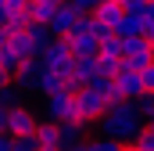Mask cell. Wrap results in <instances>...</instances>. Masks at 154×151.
Returning <instances> with one entry per match:
<instances>
[{"label":"cell","instance_id":"obj_1","mask_svg":"<svg viewBox=\"0 0 154 151\" xmlns=\"http://www.w3.org/2000/svg\"><path fill=\"white\" fill-rule=\"evenodd\" d=\"M140 126H143V119L136 115L133 97H122L118 104H111L108 112L100 115V130H104V137H115V140H133V137L140 133Z\"/></svg>","mask_w":154,"mask_h":151},{"label":"cell","instance_id":"obj_2","mask_svg":"<svg viewBox=\"0 0 154 151\" xmlns=\"http://www.w3.org/2000/svg\"><path fill=\"white\" fill-rule=\"evenodd\" d=\"M39 61L43 65H50L54 72H61V79L72 72V61H75V54H72V47H68V40L65 36H54L43 50H39Z\"/></svg>","mask_w":154,"mask_h":151},{"label":"cell","instance_id":"obj_3","mask_svg":"<svg viewBox=\"0 0 154 151\" xmlns=\"http://www.w3.org/2000/svg\"><path fill=\"white\" fill-rule=\"evenodd\" d=\"M75 112L82 122H100V115L108 112V97L93 86H79L75 90Z\"/></svg>","mask_w":154,"mask_h":151},{"label":"cell","instance_id":"obj_4","mask_svg":"<svg viewBox=\"0 0 154 151\" xmlns=\"http://www.w3.org/2000/svg\"><path fill=\"white\" fill-rule=\"evenodd\" d=\"M122 58H125L129 69H143V65H151V61H154V43L143 36V33L125 36V40H122Z\"/></svg>","mask_w":154,"mask_h":151},{"label":"cell","instance_id":"obj_5","mask_svg":"<svg viewBox=\"0 0 154 151\" xmlns=\"http://www.w3.org/2000/svg\"><path fill=\"white\" fill-rule=\"evenodd\" d=\"M43 112L47 119H54V122H65V119H79L75 112V94L72 90H54V94H47V101H43Z\"/></svg>","mask_w":154,"mask_h":151},{"label":"cell","instance_id":"obj_6","mask_svg":"<svg viewBox=\"0 0 154 151\" xmlns=\"http://www.w3.org/2000/svg\"><path fill=\"white\" fill-rule=\"evenodd\" d=\"M82 18V11H79L72 0H61L57 7H54V14H50V33L54 36H68L72 29H75V22Z\"/></svg>","mask_w":154,"mask_h":151},{"label":"cell","instance_id":"obj_7","mask_svg":"<svg viewBox=\"0 0 154 151\" xmlns=\"http://www.w3.org/2000/svg\"><path fill=\"white\" fill-rule=\"evenodd\" d=\"M7 137H25V133H36V115L32 108H25V104H14V108H7V130H4Z\"/></svg>","mask_w":154,"mask_h":151},{"label":"cell","instance_id":"obj_8","mask_svg":"<svg viewBox=\"0 0 154 151\" xmlns=\"http://www.w3.org/2000/svg\"><path fill=\"white\" fill-rule=\"evenodd\" d=\"M115 83H118V90H122L125 97H140V94H143V79H140V69H129V65H125V58L118 61Z\"/></svg>","mask_w":154,"mask_h":151},{"label":"cell","instance_id":"obj_9","mask_svg":"<svg viewBox=\"0 0 154 151\" xmlns=\"http://www.w3.org/2000/svg\"><path fill=\"white\" fill-rule=\"evenodd\" d=\"M65 40H68V47H72L75 58H93V54H97V43H100L90 29H72Z\"/></svg>","mask_w":154,"mask_h":151},{"label":"cell","instance_id":"obj_10","mask_svg":"<svg viewBox=\"0 0 154 151\" xmlns=\"http://www.w3.org/2000/svg\"><path fill=\"white\" fill-rule=\"evenodd\" d=\"M36 76H39V54L36 58H22L18 69L11 72V79H14L18 90H32V86H36Z\"/></svg>","mask_w":154,"mask_h":151},{"label":"cell","instance_id":"obj_11","mask_svg":"<svg viewBox=\"0 0 154 151\" xmlns=\"http://www.w3.org/2000/svg\"><path fill=\"white\" fill-rule=\"evenodd\" d=\"M90 14H93L100 25H108V29L115 33V25L122 22V14H125V7H122V0H100V4H97Z\"/></svg>","mask_w":154,"mask_h":151},{"label":"cell","instance_id":"obj_12","mask_svg":"<svg viewBox=\"0 0 154 151\" xmlns=\"http://www.w3.org/2000/svg\"><path fill=\"white\" fill-rule=\"evenodd\" d=\"M143 29H147V14H143V11H125V14H122V22H118L115 25V36H136V33H143Z\"/></svg>","mask_w":154,"mask_h":151},{"label":"cell","instance_id":"obj_13","mask_svg":"<svg viewBox=\"0 0 154 151\" xmlns=\"http://www.w3.org/2000/svg\"><path fill=\"white\" fill-rule=\"evenodd\" d=\"M61 86H65L61 72H54L50 65H43V61H39V76H36V86H32V90H39V94L47 97V94H54V90H61Z\"/></svg>","mask_w":154,"mask_h":151},{"label":"cell","instance_id":"obj_14","mask_svg":"<svg viewBox=\"0 0 154 151\" xmlns=\"http://www.w3.org/2000/svg\"><path fill=\"white\" fill-rule=\"evenodd\" d=\"M86 126H90V122H82V119H65V122H57L61 148H68V144H79V140H82V133H86Z\"/></svg>","mask_w":154,"mask_h":151},{"label":"cell","instance_id":"obj_15","mask_svg":"<svg viewBox=\"0 0 154 151\" xmlns=\"http://www.w3.org/2000/svg\"><path fill=\"white\" fill-rule=\"evenodd\" d=\"M97 58H100V61H118V58H122V36H115V33L100 36V43H97Z\"/></svg>","mask_w":154,"mask_h":151},{"label":"cell","instance_id":"obj_16","mask_svg":"<svg viewBox=\"0 0 154 151\" xmlns=\"http://www.w3.org/2000/svg\"><path fill=\"white\" fill-rule=\"evenodd\" d=\"M25 33H29V43H32V50H36V54L50 43V36H54V33H50V25H43V22H32Z\"/></svg>","mask_w":154,"mask_h":151},{"label":"cell","instance_id":"obj_17","mask_svg":"<svg viewBox=\"0 0 154 151\" xmlns=\"http://www.w3.org/2000/svg\"><path fill=\"white\" fill-rule=\"evenodd\" d=\"M7 43L22 54V58H36V50H32V43H29V33L25 29H18V33H7Z\"/></svg>","mask_w":154,"mask_h":151},{"label":"cell","instance_id":"obj_18","mask_svg":"<svg viewBox=\"0 0 154 151\" xmlns=\"http://www.w3.org/2000/svg\"><path fill=\"white\" fill-rule=\"evenodd\" d=\"M54 7H57V4H50V0H29V14H32V22H43V25H50Z\"/></svg>","mask_w":154,"mask_h":151},{"label":"cell","instance_id":"obj_19","mask_svg":"<svg viewBox=\"0 0 154 151\" xmlns=\"http://www.w3.org/2000/svg\"><path fill=\"white\" fill-rule=\"evenodd\" d=\"M133 104H136V115L140 119H151L154 115V90H143L140 97H133Z\"/></svg>","mask_w":154,"mask_h":151},{"label":"cell","instance_id":"obj_20","mask_svg":"<svg viewBox=\"0 0 154 151\" xmlns=\"http://www.w3.org/2000/svg\"><path fill=\"white\" fill-rule=\"evenodd\" d=\"M18 61H22V54H18L11 43H0V69L14 72V69H18Z\"/></svg>","mask_w":154,"mask_h":151},{"label":"cell","instance_id":"obj_21","mask_svg":"<svg viewBox=\"0 0 154 151\" xmlns=\"http://www.w3.org/2000/svg\"><path fill=\"white\" fill-rule=\"evenodd\" d=\"M133 144H136L140 151H154V130L151 126H140V133L133 137Z\"/></svg>","mask_w":154,"mask_h":151},{"label":"cell","instance_id":"obj_22","mask_svg":"<svg viewBox=\"0 0 154 151\" xmlns=\"http://www.w3.org/2000/svg\"><path fill=\"white\" fill-rule=\"evenodd\" d=\"M0 104H4V108L22 104V90H18V86H4V90H0Z\"/></svg>","mask_w":154,"mask_h":151},{"label":"cell","instance_id":"obj_23","mask_svg":"<svg viewBox=\"0 0 154 151\" xmlns=\"http://www.w3.org/2000/svg\"><path fill=\"white\" fill-rule=\"evenodd\" d=\"M90 151H122V140L115 137H104V140H93V144H86Z\"/></svg>","mask_w":154,"mask_h":151},{"label":"cell","instance_id":"obj_24","mask_svg":"<svg viewBox=\"0 0 154 151\" xmlns=\"http://www.w3.org/2000/svg\"><path fill=\"white\" fill-rule=\"evenodd\" d=\"M140 79H143V90H154V61L140 69Z\"/></svg>","mask_w":154,"mask_h":151},{"label":"cell","instance_id":"obj_25","mask_svg":"<svg viewBox=\"0 0 154 151\" xmlns=\"http://www.w3.org/2000/svg\"><path fill=\"white\" fill-rule=\"evenodd\" d=\"M104 97H108V108H111V104H118V101H122V97H125V94H122V90H118V83H111V86H108V90H104Z\"/></svg>","mask_w":154,"mask_h":151},{"label":"cell","instance_id":"obj_26","mask_svg":"<svg viewBox=\"0 0 154 151\" xmlns=\"http://www.w3.org/2000/svg\"><path fill=\"white\" fill-rule=\"evenodd\" d=\"M147 4H151V0H122L125 11H147Z\"/></svg>","mask_w":154,"mask_h":151},{"label":"cell","instance_id":"obj_27","mask_svg":"<svg viewBox=\"0 0 154 151\" xmlns=\"http://www.w3.org/2000/svg\"><path fill=\"white\" fill-rule=\"evenodd\" d=\"M72 4H75V7L82 11V14H90V11H93V7H97L100 0H72Z\"/></svg>","mask_w":154,"mask_h":151},{"label":"cell","instance_id":"obj_28","mask_svg":"<svg viewBox=\"0 0 154 151\" xmlns=\"http://www.w3.org/2000/svg\"><path fill=\"white\" fill-rule=\"evenodd\" d=\"M36 151H65L61 144H36Z\"/></svg>","mask_w":154,"mask_h":151},{"label":"cell","instance_id":"obj_29","mask_svg":"<svg viewBox=\"0 0 154 151\" xmlns=\"http://www.w3.org/2000/svg\"><path fill=\"white\" fill-rule=\"evenodd\" d=\"M4 130H7V108L0 104V133H4Z\"/></svg>","mask_w":154,"mask_h":151},{"label":"cell","instance_id":"obj_30","mask_svg":"<svg viewBox=\"0 0 154 151\" xmlns=\"http://www.w3.org/2000/svg\"><path fill=\"white\" fill-rule=\"evenodd\" d=\"M7 83H11V72H7V69H0V90H4Z\"/></svg>","mask_w":154,"mask_h":151},{"label":"cell","instance_id":"obj_31","mask_svg":"<svg viewBox=\"0 0 154 151\" xmlns=\"http://www.w3.org/2000/svg\"><path fill=\"white\" fill-rule=\"evenodd\" d=\"M0 151H11V137L7 133H0Z\"/></svg>","mask_w":154,"mask_h":151},{"label":"cell","instance_id":"obj_32","mask_svg":"<svg viewBox=\"0 0 154 151\" xmlns=\"http://www.w3.org/2000/svg\"><path fill=\"white\" fill-rule=\"evenodd\" d=\"M4 22H7V7L0 4V25H4Z\"/></svg>","mask_w":154,"mask_h":151},{"label":"cell","instance_id":"obj_33","mask_svg":"<svg viewBox=\"0 0 154 151\" xmlns=\"http://www.w3.org/2000/svg\"><path fill=\"white\" fill-rule=\"evenodd\" d=\"M0 43H7V29L4 25H0Z\"/></svg>","mask_w":154,"mask_h":151},{"label":"cell","instance_id":"obj_34","mask_svg":"<svg viewBox=\"0 0 154 151\" xmlns=\"http://www.w3.org/2000/svg\"><path fill=\"white\" fill-rule=\"evenodd\" d=\"M122 151H140V148H136V144H122Z\"/></svg>","mask_w":154,"mask_h":151},{"label":"cell","instance_id":"obj_35","mask_svg":"<svg viewBox=\"0 0 154 151\" xmlns=\"http://www.w3.org/2000/svg\"><path fill=\"white\" fill-rule=\"evenodd\" d=\"M147 126H151V130H154V115H151V119H147Z\"/></svg>","mask_w":154,"mask_h":151}]
</instances>
